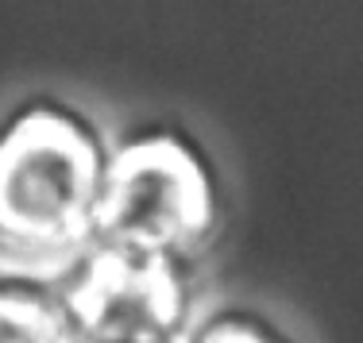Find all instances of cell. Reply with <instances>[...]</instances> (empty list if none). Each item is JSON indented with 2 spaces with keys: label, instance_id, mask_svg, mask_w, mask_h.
Returning a JSON list of instances; mask_svg holds the SVG:
<instances>
[{
  "label": "cell",
  "instance_id": "5",
  "mask_svg": "<svg viewBox=\"0 0 363 343\" xmlns=\"http://www.w3.org/2000/svg\"><path fill=\"white\" fill-rule=\"evenodd\" d=\"M186 343H306V336L271 305L213 293L197 313Z\"/></svg>",
  "mask_w": 363,
  "mask_h": 343
},
{
  "label": "cell",
  "instance_id": "1",
  "mask_svg": "<svg viewBox=\"0 0 363 343\" xmlns=\"http://www.w3.org/2000/svg\"><path fill=\"white\" fill-rule=\"evenodd\" d=\"M108 143L70 93L28 89L0 108V274L55 281L97 243Z\"/></svg>",
  "mask_w": 363,
  "mask_h": 343
},
{
  "label": "cell",
  "instance_id": "2",
  "mask_svg": "<svg viewBox=\"0 0 363 343\" xmlns=\"http://www.w3.org/2000/svg\"><path fill=\"white\" fill-rule=\"evenodd\" d=\"M228 228V174L197 127L174 116H143L112 132L97 243L209 270Z\"/></svg>",
  "mask_w": 363,
  "mask_h": 343
},
{
  "label": "cell",
  "instance_id": "4",
  "mask_svg": "<svg viewBox=\"0 0 363 343\" xmlns=\"http://www.w3.org/2000/svg\"><path fill=\"white\" fill-rule=\"evenodd\" d=\"M0 343H77L62 293L50 278L0 274Z\"/></svg>",
  "mask_w": 363,
  "mask_h": 343
},
{
  "label": "cell",
  "instance_id": "3",
  "mask_svg": "<svg viewBox=\"0 0 363 343\" xmlns=\"http://www.w3.org/2000/svg\"><path fill=\"white\" fill-rule=\"evenodd\" d=\"M77 343H186L201 305L213 297L209 270L93 243L55 278Z\"/></svg>",
  "mask_w": 363,
  "mask_h": 343
}]
</instances>
